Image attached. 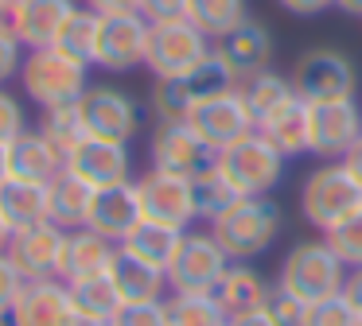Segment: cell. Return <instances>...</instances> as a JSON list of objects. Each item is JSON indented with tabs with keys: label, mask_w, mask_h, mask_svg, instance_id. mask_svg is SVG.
Segmentation results:
<instances>
[{
	"label": "cell",
	"mask_w": 362,
	"mask_h": 326,
	"mask_svg": "<svg viewBox=\"0 0 362 326\" xmlns=\"http://www.w3.org/2000/svg\"><path fill=\"white\" fill-rule=\"evenodd\" d=\"M304 326H362L358 310L346 303V295H327V299H315L308 303L304 310Z\"/></svg>",
	"instance_id": "obj_39"
},
{
	"label": "cell",
	"mask_w": 362,
	"mask_h": 326,
	"mask_svg": "<svg viewBox=\"0 0 362 326\" xmlns=\"http://www.w3.org/2000/svg\"><path fill=\"white\" fill-rule=\"evenodd\" d=\"M0 326H12V315H8V310H0Z\"/></svg>",
	"instance_id": "obj_55"
},
{
	"label": "cell",
	"mask_w": 362,
	"mask_h": 326,
	"mask_svg": "<svg viewBox=\"0 0 362 326\" xmlns=\"http://www.w3.org/2000/svg\"><path fill=\"white\" fill-rule=\"evenodd\" d=\"M113 326H168L164 299L160 303H121V310L113 315Z\"/></svg>",
	"instance_id": "obj_42"
},
{
	"label": "cell",
	"mask_w": 362,
	"mask_h": 326,
	"mask_svg": "<svg viewBox=\"0 0 362 326\" xmlns=\"http://www.w3.org/2000/svg\"><path fill=\"white\" fill-rule=\"evenodd\" d=\"M335 8H339V12H346V16H358V20H362V0H335Z\"/></svg>",
	"instance_id": "obj_52"
},
{
	"label": "cell",
	"mask_w": 362,
	"mask_h": 326,
	"mask_svg": "<svg viewBox=\"0 0 362 326\" xmlns=\"http://www.w3.org/2000/svg\"><path fill=\"white\" fill-rule=\"evenodd\" d=\"M187 20L206 39H222L242 28L250 16H245V0H187Z\"/></svg>",
	"instance_id": "obj_33"
},
{
	"label": "cell",
	"mask_w": 362,
	"mask_h": 326,
	"mask_svg": "<svg viewBox=\"0 0 362 326\" xmlns=\"http://www.w3.org/2000/svg\"><path fill=\"white\" fill-rule=\"evenodd\" d=\"M63 241H66V229H59L55 222L24 225L8 241V260L20 268L24 279H59Z\"/></svg>",
	"instance_id": "obj_16"
},
{
	"label": "cell",
	"mask_w": 362,
	"mask_h": 326,
	"mask_svg": "<svg viewBox=\"0 0 362 326\" xmlns=\"http://www.w3.org/2000/svg\"><path fill=\"white\" fill-rule=\"evenodd\" d=\"M211 51V39L191 20L148 23V47H144V66L156 78H183L199 66Z\"/></svg>",
	"instance_id": "obj_6"
},
{
	"label": "cell",
	"mask_w": 362,
	"mask_h": 326,
	"mask_svg": "<svg viewBox=\"0 0 362 326\" xmlns=\"http://www.w3.org/2000/svg\"><path fill=\"white\" fill-rule=\"evenodd\" d=\"M230 326H276V322L269 318L265 307H257V310H245V315H234V318H230Z\"/></svg>",
	"instance_id": "obj_49"
},
{
	"label": "cell",
	"mask_w": 362,
	"mask_h": 326,
	"mask_svg": "<svg viewBox=\"0 0 362 326\" xmlns=\"http://www.w3.org/2000/svg\"><path fill=\"white\" fill-rule=\"evenodd\" d=\"M78 113L90 136L129 144L141 132V105L125 90H113V85H90L78 97Z\"/></svg>",
	"instance_id": "obj_12"
},
{
	"label": "cell",
	"mask_w": 362,
	"mask_h": 326,
	"mask_svg": "<svg viewBox=\"0 0 362 326\" xmlns=\"http://www.w3.org/2000/svg\"><path fill=\"white\" fill-rule=\"evenodd\" d=\"M40 132L51 140V147H55L59 155H71L74 147L82 144V140L90 136L86 124H82V113L78 105H59V109H43V121H40Z\"/></svg>",
	"instance_id": "obj_35"
},
{
	"label": "cell",
	"mask_w": 362,
	"mask_h": 326,
	"mask_svg": "<svg viewBox=\"0 0 362 326\" xmlns=\"http://www.w3.org/2000/svg\"><path fill=\"white\" fill-rule=\"evenodd\" d=\"M284 163L288 155H281V147L269 144V136L257 128L218 152V171L234 183L238 194H269L281 183Z\"/></svg>",
	"instance_id": "obj_5"
},
{
	"label": "cell",
	"mask_w": 362,
	"mask_h": 326,
	"mask_svg": "<svg viewBox=\"0 0 362 326\" xmlns=\"http://www.w3.org/2000/svg\"><path fill=\"white\" fill-rule=\"evenodd\" d=\"M113 256H117V245L105 241L102 233L94 229H71L63 241V260H59V279L63 284H78V279L90 276H105L113 268Z\"/></svg>",
	"instance_id": "obj_19"
},
{
	"label": "cell",
	"mask_w": 362,
	"mask_h": 326,
	"mask_svg": "<svg viewBox=\"0 0 362 326\" xmlns=\"http://www.w3.org/2000/svg\"><path fill=\"white\" fill-rule=\"evenodd\" d=\"M164 315L168 326H230L214 291H172L164 299Z\"/></svg>",
	"instance_id": "obj_31"
},
{
	"label": "cell",
	"mask_w": 362,
	"mask_h": 326,
	"mask_svg": "<svg viewBox=\"0 0 362 326\" xmlns=\"http://www.w3.org/2000/svg\"><path fill=\"white\" fill-rule=\"evenodd\" d=\"M20 47H24V43L16 39L12 23L0 20V85L8 82V78H16L20 66H24V59H20Z\"/></svg>",
	"instance_id": "obj_43"
},
{
	"label": "cell",
	"mask_w": 362,
	"mask_h": 326,
	"mask_svg": "<svg viewBox=\"0 0 362 326\" xmlns=\"http://www.w3.org/2000/svg\"><path fill=\"white\" fill-rule=\"evenodd\" d=\"M226 268L230 256L218 245V237L211 229H187L175 260L168 264V284L172 291H214Z\"/></svg>",
	"instance_id": "obj_10"
},
{
	"label": "cell",
	"mask_w": 362,
	"mask_h": 326,
	"mask_svg": "<svg viewBox=\"0 0 362 326\" xmlns=\"http://www.w3.org/2000/svg\"><path fill=\"white\" fill-rule=\"evenodd\" d=\"M144 47H148V20H144L141 12L102 16V23H98L94 66L110 70V74H125V70H133L144 62Z\"/></svg>",
	"instance_id": "obj_14"
},
{
	"label": "cell",
	"mask_w": 362,
	"mask_h": 326,
	"mask_svg": "<svg viewBox=\"0 0 362 326\" xmlns=\"http://www.w3.org/2000/svg\"><path fill=\"white\" fill-rule=\"evenodd\" d=\"M12 175V167H8V144H0V183Z\"/></svg>",
	"instance_id": "obj_53"
},
{
	"label": "cell",
	"mask_w": 362,
	"mask_h": 326,
	"mask_svg": "<svg viewBox=\"0 0 362 326\" xmlns=\"http://www.w3.org/2000/svg\"><path fill=\"white\" fill-rule=\"evenodd\" d=\"M323 241H327L331 253H335L346 268H362V210L351 214L346 222H339L335 229H327Z\"/></svg>",
	"instance_id": "obj_38"
},
{
	"label": "cell",
	"mask_w": 362,
	"mask_h": 326,
	"mask_svg": "<svg viewBox=\"0 0 362 326\" xmlns=\"http://www.w3.org/2000/svg\"><path fill=\"white\" fill-rule=\"evenodd\" d=\"M24 284L28 279L20 276V268L8 260V253H0V310H12V303H16V295Z\"/></svg>",
	"instance_id": "obj_44"
},
{
	"label": "cell",
	"mask_w": 362,
	"mask_h": 326,
	"mask_svg": "<svg viewBox=\"0 0 362 326\" xmlns=\"http://www.w3.org/2000/svg\"><path fill=\"white\" fill-rule=\"evenodd\" d=\"M238 97L245 101V109L253 113V121L261 124L269 113H276L281 105H288V101L296 97V90H292V78H284V74H276L273 66H265V70H257V74H250V78L238 82Z\"/></svg>",
	"instance_id": "obj_29"
},
{
	"label": "cell",
	"mask_w": 362,
	"mask_h": 326,
	"mask_svg": "<svg viewBox=\"0 0 362 326\" xmlns=\"http://www.w3.org/2000/svg\"><path fill=\"white\" fill-rule=\"evenodd\" d=\"M362 210V186L358 179L346 171L343 159H327L304 179L300 186V214L308 217V225H315L320 233L335 229L339 222H346L351 214Z\"/></svg>",
	"instance_id": "obj_2"
},
{
	"label": "cell",
	"mask_w": 362,
	"mask_h": 326,
	"mask_svg": "<svg viewBox=\"0 0 362 326\" xmlns=\"http://www.w3.org/2000/svg\"><path fill=\"white\" fill-rule=\"evenodd\" d=\"M354 62L335 47H312L296 59L292 70V90L304 101H335V97H354Z\"/></svg>",
	"instance_id": "obj_7"
},
{
	"label": "cell",
	"mask_w": 362,
	"mask_h": 326,
	"mask_svg": "<svg viewBox=\"0 0 362 326\" xmlns=\"http://www.w3.org/2000/svg\"><path fill=\"white\" fill-rule=\"evenodd\" d=\"M8 315L12 326H82L63 279H28Z\"/></svg>",
	"instance_id": "obj_15"
},
{
	"label": "cell",
	"mask_w": 362,
	"mask_h": 326,
	"mask_svg": "<svg viewBox=\"0 0 362 326\" xmlns=\"http://www.w3.org/2000/svg\"><path fill=\"white\" fill-rule=\"evenodd\" d=\"M16 4H20V0H0V20H8L12 8H16Z\"/></svg>",
	"instance_id": "obj_54"
},
{
	"label": "cell",
	"mask_w": 362,
	"mask_h": 326,
	"mask_svg": "<svg viewBox=\"0 0 362 326\" xmlns=\"http://www.w3.org/2000/svg\"><path fill=\"white\" fill-rule=\"evenodd\" d=\"M265 310H269V318H273L276 326H304L308 303L296 299L292 291H284L281 284H273V287H269V295H265Z\"/></svg>",
	"instance_id": "obj_40"
},
{
	"label": "cell",
	"mask_w": 362,
	"mask_h": 326,
	"mask_svg": "<svg viewBox=\"0 0 362 326\" xmlns=\"http://www.w3.org/2000/svg\"><path fill=\"white\" fill-rule=\"evenodd\" d=\"M28 132V116H24V105H20L16 93H8L0 85V144H12L16 136Z\"/></svg>",
	"instance_id": "obj_41"
},
{
	"label": "cell",
	"mask_w": 362,
	"mask_h": 326,
	"mask_svg": "<svg viewBox=\"0 0 362 326\" xmlns=\"http://www.w3.org/2000/svg\"><path fill=\"white\" fill-rule=\"evenodd\" d=\"M276 4L292 16H320L327 8H335V0H276Z\"/></svg>",
	"instance_id": "obj_47"
},
{
	"label": "cell",
	"mask_w": 362,
	"mask_h": 326,
	"mask_svg": "<svg viewBox=\"0 0 362 326\" xmlns=\"http://www.w3.org/2000/svg\"><path fill=\"white\" fill-rule=\"evenodd\" d=\"M12 233H16V229L8 225V217L0 214V253H8V241H12Z\"/></svg>",
	"instance_id": "obj_51"
},
{
	"label": "cell",
	"mask_w": 362,
	"mask_h": 326,
	"mask_svg": "<svg viewBox=\"0 0 362 326\" xmlns=\"http://www.w3.org/2000/svg\"><path fill=\"white\" fill-rule=\"evenodd\" d=\"M362 140V109L354 97L308 101V152L323 159H343Z\"/></svg>",
	"instance_id": "obj_9"
},
{
	"label": "cell",
	"mask_w": 362,
	"mask_h": 326,
	"mask_svg": "<svg viewBox=\"0 0 362 326\" xmlns=\"http://www.w3.org/2000/svg\"><path fill=\"white\" fill-rule=\"evenodd\" d=\"M191 109H195V97L183 85V78H156V85H152V113H156V121H187Z\"/></svg>",
	"instance_id": "obj_37"
},
{
	"label": "cell",
	"mask_w": 362,
	"mask_h": 326,
	"mask_svg": "<svg viewBox=\"0 0 362 326\" xmlns=\"http://www.w3.org/2000/svg\"><path fill=\"white\" fill-rule=\"evenodd\" d=\"M98 23H102V16L90 12V8H74L71 20L63 23V31L55 35V51H63L66 59L82 62V66H90L98 54Z\"/></svg>",
	"instance_id": "obj_32"
},
{
	"label": "cell",
	"mask_w": 362,
	"mask_h": 326,
	"mask_svg": "<svg viewBox=\"0 0 362 326\" xmlns=\"http://www.w3.org/2000/svg\"><path fill=\"white\" fill-rule=\"evenodd\" d=\"M187 124L214 147V152L238 144L242 136H250V132L257 128V121H253V113L245 109V101L238 97V90L218 93V97H206V101H195V109L187 113Z\"/></svg>",
	"instance_id": "obj_13"
},
{
	"label": "cell",
	"mask_w": 362,
	"mask_h": 326,
	"mask_svg": "<svg viewBox=\"0 0 362 326\" xmlns=\"http://www.w3.org/2000/svg\"><path fill=\"white\" fill-rule=\"evenodd\" d=\"M90 202H94V186L82 183L71 171H59L47 183V222H55L59 229H82L90 217Z\"/></svg>",
	"instance_id": "obj_24"
},
{
	"label": "cell",
	"mask_w": 362,
	"mask_h": 326,
	"mask_svg": "<svg viewBox=\"0 0 362 326\" xmlns=\"http://www.w3.org/2000/svg\"><path fill=\"white\" fill-rule=\"evenodd\" d=\"M214 51L226 59V66L234 70V78L242 82V78H250V74H257V70L269 66V59H273V39H269V31L261 28V23L245 20L242 28L222 35L218 43H214Z\"/></svg>",
	"instance_id": "obj_21"
},
{
	"label": "cell",
	"mask_w": 362,
	"mask_h": 326,
	"mask_svg": "<svg viewBox=\"0 0 362 326\" xmlns=\"http://www.w3.org/2000/svg\"><path fill=\"white\" fill-rule=\"evenodd\" d=\"M71 287V299H74V310H78V322L82 326H102V322H113V315L121 310V291L113 284V276H90V279H78V284H66Z\"/></svg>",
	"instance_id": "obj_27"
},
{
	"label": "cell",
	"mask_w": 362,
	"mask_h": 326,
	"mask_svg": "<svg viewBox=\"0 0 362 326\" xmlns=\"http://www.w3.org/2000/svg\"><path fill=\"white\" fill-rule=\"evenodd\" d=\"M86 8L98 16H133L144 8V0H86Z\"/></svg>",
	"instance_id": "obj_46"
},
{
	"label": "cell",
	"mask_w": 362,
	"mask_h": 326,
	"mask_svg": "<svg viewBox=\"0 0 362 326\" xmlns=\"http://www.w3.org/2000/svg\"><path fill=\"white\" fill-rule=\"evenodd\" d=\"M74 8H78L74 0H20V4L12 8L8 23H12L20 43H24L28 51H35V47L55 43V35L63 31V23L71 20Z\"/></svg>",
	"instance_id": "obj_20"
},
{
	"label": "cell",
	"mask_w": 362,
	"mask_h": 326,
	"mask_svg": "<svg viewBox=\"0 0 362 326\" xmlns=\"http://www.w3.org/2000/svg\"><path fill=\"white\" fill-rule=\"evenodd\" d=\"M136 198H141V214L148 222H164V225H175V229H187L199 217L191 179L172 175V171H160V167L144 171L136 179Z\"/></svg>",
	"instance_id": "obj_11"
},
{
	"label": "cell",
	"mask_w": 362,
	"mask_h": 326,
	"mask_svg": "<svg viewBox=\"0 0 362 326\" xmlns=\"http://www.w3.org/2000/svg\"><path fill=\"white\" fill-rule=\"evenodd\" d=\"M102 326H113V322H102Z\"/></svg>",
	"instance_id": "obj_56"
},
{
	"label": "cell",
	"mask_w": 362,
	"mask_h": 326,
	"mask_svg": "<svg viewBox=\"0 0 362 326\" xmlns=\"http://www.w3.org/2000/svg\"><path fill=\"white\" fill-rule=\"evenodd\" d=\"M0 214L8 217L12 229L47 222V183H28V179H4L0 183Z\"/></svg>",
	"instance_id": "obj_28"
},
{
	"label": "cell",
	"mask_w": 362,
	"mask_h": 326,
	"mask_svg": "<svg viewBox=\"0 0 362 326\" xmlns=\"http://www.w3.org/2000/svg\"><path fill=\"white\" fill-rule=\"evenodd\" d=\"M191 186H195V210H199V217H206V225H211L222 210H230L242 198V194L234 191V183L218 171V163H214L211 171H203L199 179H191Z\"/></svg>",
	"instance_id": "obj_36"
},
{
	"label": "cell",
	"mask_w": 362,
	"mask_h": 326,
	"mask_svg": "<svg viewBox=\"0 0 362 326\" xmlns=\"http://www.w3.org/2000/svg\"><path fill=\"white\" fill-rule=\"evenodd\" d=\"M20 85L40 109H59V105H78V97L90 90L86 66L66 59L55 47H35L24 54L20 66Z\"/></svg>",
	"instance_id": "obj_3"
},
{
	"label": "cell",
	"mask_w": 362,
	"mask_h": 326,
	"mask_svg": "<svg viewBox=\"0 0 362 326\" xmlns=\"http://www.w3.org/2000/svg\"><path fill=\"white\" fill-rule=\"evenodd\" d=\"M66 171L78 175L82 183H90L94 191H102V186L133 183V155H129V144L86 136L71 155H66Z\"/></svg>",
	"instance_id": "obj_17"
},
{
	"label": "cell",
	"mask_w": 362,
	"mask_h": 326,
	"mask_svg": "<svg viewBox=\"0 0 362 326\" xmlns=\"http://www.w3.org/2000/svg\"><path fill=\"white\" fill-rule=\"evenodd\" d=\"M110 276H113V284H117V291L125 303H160V299L172 295V284H168L164 268L136 260V256L121 253V248H117V256H113Z\"/></svg>",
	"instance_id": "obj_22"
},
{
	"label": "cell",
	"mask_w": 362,
	"mask_h": 326,
	"mask_svg": "<svg viewBox=\"0 0 362 326\" xmlns=\"http://www.w3.org/2000/svg\"><path fill=\"white\" fill-rule=\"evenodd\" d=\"M148 155H152V167L172 171V175H183V179H199L203 171H211L218 163V152L187 121H160L152 128Z\"/></svg>",
	"instance_id": "obj_8"
},
{
	"label": "cell",
	"mask_w": 362,
	"mask_h": 326,
	"mask_svg": "<svg viewBox=\"0 0 362 326\" xmlns=\"http://www.w3.org/2000/svg\"><path fill=\"white\" fill-rule=\"evenodd\" d=\"M257 132H265L269 144L281 147V155H300L308 152V101L292 97L288 105H281L276 113H269L257 124Z\"/></svg>",
	"instance_id": "obj_30"
},
{
	"label": "cell",
	"mask_w": 362,
	"mask_h": 326,
	"mask_svg": "<svg viewBox=\"0 0 362 326\" xmlns=\"http://www.w3.org/2000/svg\"><path fill=\"white\" fill-rule=\"evenodd\" d=\"M183 85L191 90V97H195V101H206V97H218V93L238 90V78H234V70L226 66V59L211 47L206 59L199 62L191 74H183Z\"/></svg>",
	"instance_id": "obj_34"
},
{
	"label": "cell",
	"mask_w": 362,
	"mask_h": 326,
	"mask_svg": "<svg viewBox=\"0 0 362 326\" xmlns=\"http://www.w3.org/2000/svg\"><path fill=\"white\" fill-rule=\"evenodd\" d=\"M8 167L12 179H28V183H51L59 171L66 167V159L51 147V140L40 128H28L24 136H16L8 144Z\"/></svg>",
	"instance_id": "obj_23"
},
{
	"label": "cell",
	"mask_w": 362,
	"mask_h": 326,
	"mask_svg": "<svg viewBox=\"0 0 362 326\" xmlns=\"http://www.w3.org/2000/svg\"><path fill=\"white\" fill-rule=\"evenodd\" d=\"M265 295H269L265 276H261L253 264H245V260H230V268L222 272L218 287H214V299H218V307L226 310L230 318L265 307Z\"/></svg>",
	"instance_id": "obj_25"
},
{
	"label": "cell",
	"mask_w": 362,
	"mask_h": 326,
	"mask_svg": "<svg viewBox=\"0 0 362 326\" xmlns=\"http://www.w3.org/2000/svg\"><path fill=\"white\" fill-rule=\"evenodd\" d=\"M211 233L226 248L230 260H253L261 256L281 233V210L265 194H242L230 210L211 222Z\"/></svg>",
	"instance_id": "obj_1"
},
{
	"label": "cell",
	"mask_w": 362,
	"mask_h": 326,
	"mask_svg": "<svg viewBox=\"0 0 362 326\" xmlns=\"http://www.w3.org/2000/svg\"><path fill=\"white\" fill-rule=\"evenodd\" d=\"M343 295H346V303H351V307L358 310V318H362V268H351V272H346Z\"/></svg>",
	"instance_id": "obj_48"
},
{
	"label": "cell",
	"mask_w": 362,
	"mask_h": 326,
	"mask_svg": "<svg viewBox=\"0 0 362 326\" xmlns=\"http://www.w3.org/2000/svg\"><path fill=\"white\" fill-rule=\"evenodd\" d=\"M183 233H187V229H175V225L141 217V222H136V229L129 233L117 248H121V253H129V256H136V260L156 264V268L168 272V264L175 260V253H180V245H183Z\"/></svg>",
	"instance_id": "obj_26"
},
{
	"label": "cell",
	"mask_w": 362,
	"mask_h": 326,
	"mask_svg": "<svg viewBox=\"0 0 362 326\" xmlns=\"http://www.w3.org/2000/svg\"><path fill=\"white\" fill-rule=\"evenodd\" d=\"M141 16L148 23H168V20H187V0H144Z\"/></svg>",
	"instance_id": "obj_45"
},
{
	"label": "cell",
	"mask_w": 362,
	"mask_h": 326,
	"mask_svg": "<svg viewBox=\"0 0 362 326\" xmlns=\"http://www.w3.org/2000/svg\"><path fill=\"white\" fill-rule=\"evenodd\" d=\"M346 264L331 253L327 241H300V245L288 248L281 264V276L276 284L284 291H292L296 299L315 303V299H327V295H339L346 284Z\"/></svg>",
	"instance_id": "obj_4"
},
{
	"label": "cell",
	"mask_w": 362,
	"mask_h": 326,
	"mask_svg": "<svg viewBox=\"0 0 362 326\" xmlns=\"http://www.w3.org/2000/svg\"><path fill=\"white\" fill-rule=\"evenodd\" d=\"M141 217L144 214H141L136 179H133V183H117V186H102V191H94L86 229H94V233H102L105 241L121 245V241L136 229V222H141Z\"/></svg>",
	"instance_id": "obj_18"
},
{
	"label": "cell",
	"mask_w": 362,
	"mask_h": 326,
	"mask_svg": "<svg viewBox=\"0 0 362 326\" xmlns=\"http://www.w3.org/2000/svg\"><path fill=\"white\" fill-rule=\"evenodd\" d=\"M343 163H346V171H351V175L358 179V186H362V140H358V144H354L351 152L343 155Z\"/></svg>",
	"instance_id": "obj_50"
}]
</instances>
